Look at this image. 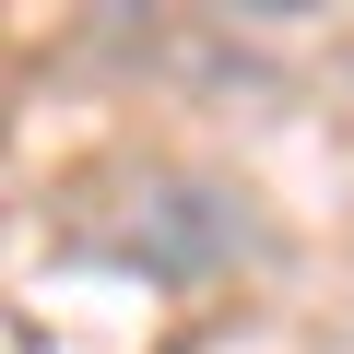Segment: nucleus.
<instances>
[{"instance_id":"f257e3e1","label":"nucleus","mask_w":354,"mask_h":354,"mask_svg":"<svg viewBox=\"0 0 354 354\" xmlns=\"http://www.w3.org/2000/svg\"><path fill=\"white\" fill-rule=\"evenodd\" d=\"M236 236H248V213H236L225 189H153L142 225L118 236V260H142V272H165V283H189V272H213Z\"/></svg>"}]
</instances>
